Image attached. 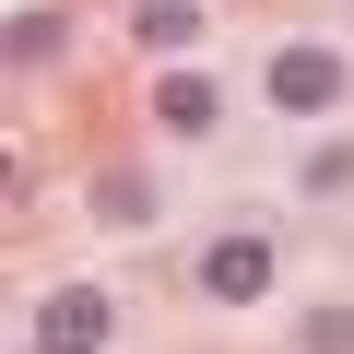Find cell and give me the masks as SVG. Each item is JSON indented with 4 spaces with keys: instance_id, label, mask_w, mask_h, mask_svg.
Listing matches in <instances>:
<instances>
[{
    "instance_id": "obj_7",
    "label": "cell",
    "mask_w": 354,
    "mask_h": 354,
    "mask_svg": "<svg viewBox=\"0 0 354 354\" xmlns=\"http://www.w3.org/2000/svg\"><path fill=\"white\" fill-rule=\"evenodd\" d=\"M295 354H354V307H307V330H295Z\"/></svg>"
},
{
    "instance_id": "obj_3",
    "label": "cell",
    "mask_w": 354,
    "mask_h": 354,
    "mask_svg": "<svg viewBox=\"0 0 354 354\" xmlns=\"http://www.w3.org/2000/svg\"><path fill=\"white\" fill-rule=\"evenodd\" d=\"M272 106H283V118L342 106V59H330V48H283V59H272Z\"/></svg>"
},
{
    "instance_id": "obj_1",
    "label": "cell",
    "mask_w": 354,
    "mask_h": 354,
    "mask_svg": "<svg viewBox=\"0 0 354 354\" xmlns=\"http://www.w3.org/2000/svg\"><path fill=\"white\" fill-rule=\"evenodd\" d=\"M106 330H118L106 283H59V295H36V354H95Z\"/></svg>"
},
{
    "instance_id": "obj_8",
    "label": "cell",
    "mask_w": 354,
    "mask_h": 354,
    "mask_svg": "<svg viewBox=\"0 0 354 354\" xmlns=\"http://www.w3.org/2000/svg\"><path fill=\"white\" fill-rule=\"evenodd\" d=\"M95 201H106L118 225H142V213H153V177H106V189H95Z\"/></svg>"
},
{
    "instance_id": "obj_6",
    "label": "cell",
    "mask_w": 354,
    "mask_h": 354,
    "mask_svg": "<svg viewBox=\"0 0 354 354\" xmlns=\"http://www.w3.org/2000/svg\"><path fill=\"white\" fill-rule=\"evenodd\" d=\"M0 48H12V71H36V59H59V12H12V36H0Z\"/></svg>"
},
{
    "instance_id": "obj_4",
    "label": "cell",
    "mask_w": 354,
    "mask_h": 354,
    "mask_svg": "<svg viewBox=\"0 0 354 354\" xmlns=\"http://www.w3.org/2000/svg\"><path fill=\"white\" fill-rule=\"evenodd\" d=\"M153 118L165 130H213V71H165L153 83Z\"/></svg>"
},
{
    "instance_id": "obj_2",
    "label": "cell",
    "mask_w": 354,
    "mask_h": 354,
    "mask_svg": "<svg viewBox=\"0 0 354 354\" xmlns=\"http://www.w3.org/2000/svg\"><path fill=\"white\" fill-rule=\"evenodd\" d=\"M201 295H213V307H260V295H272V248H260V236H213V248H201Z\"/></svg>"
},
{
    "instance_id": "obj_5",
    "label": "cell",
    "mask_w": 354,
    "mask_h": 354,
    "mask_svg": "<svg viewBox=\"0 0 354 354\" xmlns=\"http://www.w3.org/2000/svg\"><path fill=\"white\" fill-rule=\"evenodd\" d=\"M142 48H201V0H142Z\"/></svg>"
}]
</instances>
